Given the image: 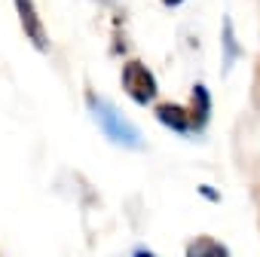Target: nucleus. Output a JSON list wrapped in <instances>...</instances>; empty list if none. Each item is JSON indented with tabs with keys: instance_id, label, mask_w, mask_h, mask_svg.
Listing matches in <instances>:
<instances>
[{
	"instance_id": "obj_4",
	"label": "nucleus",
	"mask_w": 260,
	"mask_h": 257,
	"mask_svg": "<svg viewBox=\"0 0 260 257\" xmlns=\"http://www.w3.org/2000/svg\"><path fill=\"white\" fill-rule=\"evenodd\" d=\"M190 122H193V132H202V128L208 125V119H211V92L202 86V83H196L193 89H190Z\"/></svg>"
},
{
	"instance_id": "obj_8",
	"label": "nucleus",
	"mask_w": 260,
	"mask_h": 257,
	"mask_svg": "<svg viewBox=\"0 0 260 257\" xmlns=\"http://www.w3.org/2000/svg\"><path fill=\"white\" fill-rule=\"evenodd\" d=\"M184 0H162V7H181Z\"/></svg>"
},
{
	"instance_id": "obj_2",
	"label": "nucleus",
	"mask_w": 260,
	"mask_h": 257,
	"mask_svg": "<svg viewBox=\"0 0 260 257\" xmlns=\"http://www.w3.org/2000/svg\"><path fill=\"white\" fill-rule=\"evenodd\" d=\"M16 10H19V19H22V28H25V34H28V40H31L40 52H46V49H49V37H46V28H43V22H40V16H37L34 0H16Z\"/></svg>"
},
{
	"instance_id": "obj_6",
	"label": "nucleus",
	"mask_w": 260,
	"mask_h": 257,
	"mask_svg": "<svg viewBox=\"0 0 260 257\" xmlns=\"http://www.w3.org/2000/svg\"><path fill=\"white\" fill-rule=\"evenodd\" d=\"M199 193H202V196H211V199H220L217 190H211V187H199Z\"/></svg>"
},
{
	"instance_id": "obj_5",
	"label": "nucleus",
	"mask_w": 260,
	"mask_h": 257,
	"mask_svg": "<svg viewBox=\"0 0 260 257\" xmlns=\"http://www.w3.org/2000/svg\"><path fill=\"white\" fill-rule=\"evenodd\" d=\"M187 257H230V248L211 236H196L187 245Z\"/></svg>"
},
{
	"instance_id": "obj_3",
	"label": "nucleus",
	"mask_w": 260,
	"mask_h": 257,
	"mask_svg": "<svg viewBox=\"0 0 260 257\" xmlns=\"http://www.w3.org/2000/svg\"><path fill=\"white\" fill-rule=\"evenodd\" d=\"M153 113H156V119H159L166 128H172V132H178V135L193 132L190 110H187L184 104H175V101H159V104L153 107Z\"/></svg>"
},
{
	"instance_id": "obj_1",
	"label": "nucleus",
	"mask_w": 260,
	"mask_h": 257,
	"mask_svg": "<svg viewBox=\"0 0 260 257\" xmlns=\"http://www.w3.org/2000/svg\"><path fill=\"white\" fill-rule=\"evenodd\" d=\"M122 92L135 104H150L156 98V77H153V71L144 61H138V58L125 61L122 65Z\"/></svg>"
},
{
	"instance_id": "obj_7",
	"label": "nucleus",
	"mask_w": 260,
	"mask_h": 257,
	"mask_svg": "<svg viewBox=\"0 0 260 257\" xmlns=\"http://www.w3.org/2000/svg\"><path fill=\"white\" fill-rule=\"evenodd\" d=\"M132 257H156V254H153V251H147V248H138Z\"/></svg>"
}]
</instances>
